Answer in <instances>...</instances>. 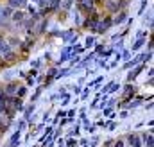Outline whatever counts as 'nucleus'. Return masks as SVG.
Here are the masks:
<instances>
[{
  "label": "nucleus",
  "mask_w": 154,
  "mask_h": 147,
  "mask_svg": "<svg viewBox=\"0 0 154 147\" xmlns=\"http://www.w3.org/2000/svg\"><path fill=\"white\" fill-rule=\"evenodd\" d=\"M111 23H113V20H111V18H106L104 22H99V23H97V27H95V33H100V34H102L104 31H108V29L111 27Z\"/></svg>",
  "instance_id": "1"
},
{
  "label": "nucleus",
  "mask_w": 154,
  "mask_h": 147,
  "mask_svg": "<svg viewBox=\"0 0 154 147\" xmlns=\"http://www.w3.org/2000/svg\"><path fill=\"white\" fill-rule=\"evenodd\" d=\"M127 142H129V147H142V138L138 135H129Z\"/></svg>",
  "instance_id": "2"
},
{
  "label": "nucleus",
  "mask_w": 154,
  "mask_h": 147,
  "mask_svg": "<svg viewBox=\"0 0 154 147\" xmlns=\"http://www.w3.org/2000/svg\"><path fill=\"white\" fill-rule=\"evenodd\" d=\"M11 20H13L14 23H22V22L25 20V13H23V11H13Z\"/></svg>",
  "instance_id": "3"
},
{
  "label": "nucleus",
  "mask_w": 154,
  "mask_h": 147,
  "mask_svg": "<svg viewBox=\"0 0 154 147\" xmlns=\"http://www.w3.org/2000/svg\"><path fill=\"white\" fill-rule=\"evenodd\" d=\"M93 4H95V0H79V7L82 11H88V13L93 9Z\"/></svg>",
  "instance_id": "4"
},
{
  "label": "nucleus",
  "mask_w": 154,
  "mask_h": 147,
  "mask_svg": "<svg viewBox=\"0 0 154 147\" xmlns=\"http://www.w3.org/2000/svg\"><path fill=\"white\" fill-rule=\"evenodd\" d=\"M106 7H108V11H111V13H118V11H120V2H116V0H108V2H106Z\"/></svg>",
  "instance_id": "5"
},
{
  "label": "nucleus",
  "mask_w": 154,
  "mask_h": 147,
  "mask_svg": "<svg viewBox=\"0 0 154 147\" xmlns=\"http://www.w3.org/2000/svg\"><path fill=\"white\" fill-rule=\"evenodd\" d=\"M9 50H11L9 41H7V39H4V38L0 36V54H5V52H9Z\"/></svg>",
  "instance_id": "6"
},
{
  "label": "nucleus",
  "mask_w": 154,
  "mask_h": 147,
  "mask_svg": "<svg viewBox=\"0 0 154 147\" xmlns=\"http://www.w3.org/2000/svg\"><path fill=\"white\" fill-rule=\"evenodd\" d=\"M143 140H145V144H147L145 147H154V138H152V133H151V131L143 135Z\"/></svg>",
  "instance_id": "7"
},
{
  "label": "nucleus",
  "mask_w": 154,
  "mask_h": 147,
  "mask_svg": "<svg viewBox=\"0 0 154 147\" xmlns=\"http://www.w3.org/2000/svg\"><path fill=\"white\" fill-rule=\"evenodd\" d=\"M4 92H5V95H13V93H16V84H14V83H9V84L5 86Z\"/></svg>",
  "instance_id": "8"
},
{
  "label": "nucleus",
  "mask_w": 154,
  "mask_h": 147,
  "mask_svg": "<svg viewBox=\"0 0 154 147\" xmlns=\"http://www.w3.org/2000/svg\"><path fill=\"white\" fill-rule=\"evenodd\" d=\"M7 4H9V7H22V5H25V0H7Z\"/></svg>",
  "instance_id": "9"
},
{
  "label": "nucleus",
  "mask_w": 154,
  "mask_h": 147,
  "mask_svg": "<svg viewBox=\"0 0 154 147\" xmlns=\"http://www.w3.org/2000/svg\"><path fill=\"white\" fill-rule=\"evenodd\" d=\"M2 59H5V61H9V63H13V61H14V59H16V54H14V52H11V50H9V52H5V54H4V56H2Z\"/></svg>",
  "instance_id": "10"
},
{
  "label": "nucleus",
  "mask_w": 154,
  "mask_h": 147,
  "mask_svg": "<svg viewBox=\"0 0 154 147\" xmlns=\"http://www.w3.org/2000/svg\"><path fill=\"white\" fill-rule=\"evenodd\" d=\"M18 138H20V131H18V133H14V135L11 136V142H9V145H7V147H16V142H18Z\"/></svg>",
  "instance_id": "11"
},
{
  "label": "nucleus",
  "mask_w": 154,
  "mask_h": 147,
  "mask_svg": "<svg viewBox=\"0 0 154 147\" xmlns=\"http://www.w3.org/2000/svg\"><path fill=\"white\" fill-rule=\"evenodd\" d=\"M125 16H127V14H125L124 11H120V13H118V16H116L113 22H115V23H122V22H125Z\"/></svg>",
  "instance_id": "12"
},
{
  "label": "nucleus",
  "mask_w": 154,
  "mask_h": 147,
  "mask_svg": "<svg viewBox=\"0 0 154 147\" xmlns=\"http://www.w3.org/2000/svg\"><path fill=\"white\" fill-rule=\"evenodd\" d=\"M47 25H48V22H47V20H41V23L38 25V29H36V31H38L39 34H43V33H45V29H47Z\"/></svg>",
  "instance_id": "13"
},
{
  "label": "nucleus",
  "mask_w": 154,
  "mask_h": 147,
  "mask_svg": "<svg viewBox=\"0 0 154 147\" xmlns=\"http://www.w3.org/2000/svg\"><path fill=\"white\" fill-rule=\"evenodd\" d=\"M143 43H145V38H140V39H138V41L133 45V50H138V48H142V45H143Z\"/></svg>",
  "instance_id": "14"
},
{
  "label": "nucleus",
  "mask_w": 154,
  "mask_h": 147,
  "mask_svg": "<svg viewBox=\"0 0 154 147\" xmlns=\"http://www.w3.org/2000/svg\"><path fill=\"white\" fill-rule=\"evenodd\" d=\"M72 4H74V0H65V4H63V9H70V7H72Z\"/></svg>",
  "instance_id": "15"
},
{
  "label": "nucleus",
  "mask_w": 154,
  "mask_h": 147,
  "mask_svg": "<svg viewBox=\"0 0 154 147\" xmlns=\"http://www.w3.org/2000/svg\"><path fill=\"white\" fill-rule=\"evenodd\" d=\"M5 99H7L5 92H4V90H0V104H4V102H5Z\"/></svg>",
  "instance_id": "16"
},
{
  "label": "nucleus",
  "mask_w": 154,
  "mask_h": 147,
  "mask_svg": "<svg viewBox=\"0 0 154 147\" xmlns=\"http://www.w3.org/2000/svg\"><path fill=\"white\" fill-rule=\"evenodd\" d=\"M32 110H34V106H29V108L25 110V118H29V117H31V113H32Z\"/></svg>",
  "instance_id": "17"
},
{
  "label": "nucleus",
  "mask_w": 154,
  "mask_h": 147,
  "mask_svg": "<svg viewBox=\"0 0 154 147\" xmlns=\"http://www.w3.org/2000/svg\"><path fill=\"white\" fill-rule=\"evenodd\" d=\"M72 34H74V31H68V33H65V34H63V38H65V39H70Z\"/></svg>",
  "instance_id": "18"
},
{
  "label": "nucleus",
  "mask_w": 154,
  "mask_h": 147,
  "mask_svg": "<svg viewBox=\"0 0 154 147\" xmlns=\"http://www.w3.org/2000/svg\"><path fill=\"white\" fill-rule=\"evenodd\" d=\"M91 45H93V38H88V39H86V45H84V47H91Z\"/></svg>",
  "instance_id": "19"
},
{
  "label": "nucleus",
  "mask_w": 154,
  "mask_h": 147,
  "mask_svg": "<svg viewBox=\"0 0 154 147\" xmlns=\"http://www.w3.org/2000/svg\"><path fill=\"white\" fill-rule=\"evenodd\" d=\"M124 145H125V144H124L122 140H116V142H115V145H113V147H124Z\"/></svg>",
  "instance_id": "20"
},
{
  "label": "nucleus",
  "mask_w": 154,
  "mask_h": 147,
  "mask_svg": "<svg viewBox=\"0 0 154 147\" xmlns=\"http://www.w3.org/2000/svg\"><path fill=\"white\" fill-rule=\"evenodd\" d=\"M38 5L39 7H45L47 5V0H38Z\"/></svg>",
  "instance_id": "21"
},
{
  "label": "nucleus",
  "mask_w": 154,
  "mask_h": 147,
  "mask_svg": "<svg viewBox=\"0 0 154 147\" xmlns=\"http://www.w3.org/2000/svg\"><path fill=\"white\" fill-rule=\"evenodd\" d=\"M0 65H4V59H2V54H0Z\"/></svg>",
  "instance_id": "22"
}]
</instances>
